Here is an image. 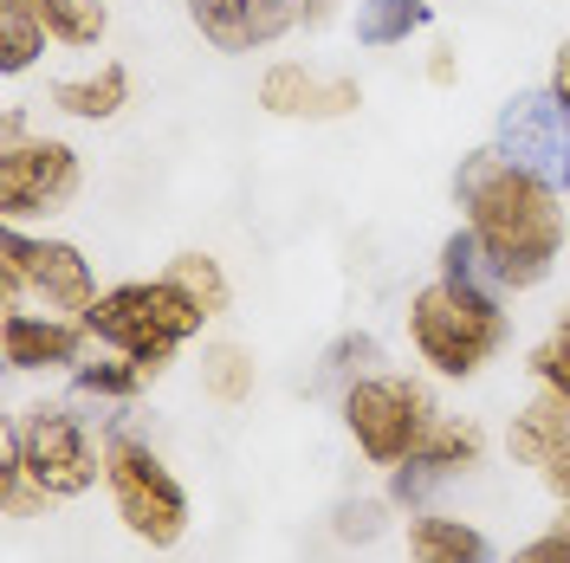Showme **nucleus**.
I'll return each mask as SVG.
<instances>
[{
    "label": "nucleus",
    "instance_id": "1",
    "mask_svg": "<svg viewBox=\"0 0 570 563\" xmlns=\"http://www.w3.org/2000/svg\"><path fill=\"white\" fill-rule=\"evenodd\" d=\"M454 208H461V227L499 266L505 292H538L558 273L564 240H570L564 188L525 176L519 162L499 156L493 142L461 156V169H454Z\"/></svg>",
    "mask_w": 570,
    "mask_h": 563
},
{
    "label": "nucleus",
    "instance_id": "2",
    "mask_svg": "<svg viewBox=\"0 0 570 563\" xmlns=\"http://www.w3.org/2000/svg\"><path fill=\"white\" fill-rule=\"evenodd\" d=\"M409 350L434 383H473L487 376L505 344H512V312L493 292H466L454 279H428L415 298H409Z\"/></svg>",
    "mask_w": 570,
    "mask_h": 563
},
{
    "label": "nucleus",
    "instance_id": "3",
    "mask_svg": "<svg viewBox=\"0 0 570 563\" xmlns=\"http://www.w3.org/2000/svg\"><path fill=\"white\" fill-rule=\"evenodd\" d=\"M130 408L105 415V498L110 518L137 537L142 551H176L195 525V498L181 486V473L163 460V447L124 422Z\"/></svg>",
    "mask_w": 570,
    "mask_h": 563
},
{
    "label": "nucleus",
    "instance_id": "4",
    "mask_svg": "<svg viewBox=\"0 0 570 563\" xmlns=\"http://www.w3.org/2000/svg\"><path fill=\"white\" fill-rule=\"evenodd\" d=\"M208 317L195 312L169 279H124V285H105L98 305L85 312V330L98 350H117V356H137L142 369L163 383L176 369V356L202 337Z\"/></svg>",
    "mask_w": 570,
    "mask_h": 563
},
{
    "label": "nucleus",
    "instance_id": "5",
    "mask_svg": "<svg viewBox=\"0 0 570 563\" xmlns=\"http://www.w3.org/2000/svg\"><path fill=\"white\" fill-rule=\"evenodd\" d=\"M7 460L52 505L105 486V441H91V415H78V402H59V395H39V402H27L13 415V427H7Z\"/></svg>",
    "mask_w": 570,
    "mask_h": 563
},
{
    "label": "nucleus",
    "instance_id": "6",
    "mask_svg": "<svg viewBox=\"0 0 570 563\" xmlns=\"http://www.w3.org/2000/svg\"><path fill=\"white\" fill-rule=\"evenodd\" d=\"M337 422H344V441L356 447L363 466L390 473L434 434L441 402H434V388L422 376L376 369V376H356L351 388H337Z\"/></svg>",
    "mask_w": 570,
    "mask_h": 563
},
{
    "label": "nucleus",
    "instance_id": "7",
    "mask_svg": "<svg viewBox=\"0 0 570 563\" xmlns=\"http://www.w3.org/2000/svg\"><path fill=\"white\" fill-rule=\"evenodd\" d=\"M98 273L91 259L71 247V240H52V234H27V227H7L0 234V312L13 305H39V312L59 317H85L98 305Z\"/></svg>",
    "mask_w": 570,
    "mask_h": 563
},
{
    "label": "nucleus",
    "instance_id": "8",
    "mask_svg": "<svg viewBox=\"0 0 570 563\" xmlns=\"http://www.w3.org/2000/svg\"><path fill=\"white\" fill-rule=\"evenodd\" d=\"M85 195V156L66 137H27L0 142V220L7 227H27V220H59Z\"/></svg>",
    "mask_w": 570,
    "mask_h": 563
},
{
    "label": "nucleus",
    "instance_id": "9",
    "mask_svg": "<svg viewBox=\"0 0 570 563\" xmlns=\"http://www.w3.org/2000/svg\"><path fill=\"white\" fill-rule=\"evenodd\" d=\"M493 149L505 156V162H519L525 176L551 181V188H564L570 195V105L551 91V85L519 91V98L499 105Z\"/></svg>",
    "mask_w": 570,
    "mask_h": 563
},
{
    "label": "nucleus",
    "instance_id": "10",
    "mask_svg": "<svg viewBox=\"0 0 570 563\" xmlns=\"http://www.w3.org/2000/svg\"><path fill=\"white\" fill-rule=\"evenodd\" d=\"M480 466H487V427L473 422V415H441L422 447L383 473V493H390L395 512H428L454 480L480 473Z\"/></svg>",
    "mask_w": 570,
    "mask_h": 563
},
{
    "label": "nucleus",
    "instance_id": "11",
    "mask_svg": "<svg viewBox=\"0 0 570 563\" xmlns=\"http://www.w3.org/2000/svg\"><path fill=\"white\" fill-rule=\"evenodd\" d=\"M356 105H363V85L351 71H318L305 59H273L259 71V110L279 124H337V117H356Z\"/></svg>",
    "mask_w": 570,
    "mask_h": 563
},
{
    "label": "nucleus",
    "instance_id": "12",
    "mask_svg": "<svg viewBox=\"0 0 570 563\" xmlns=\"http://www.w3.org/2000/svg\"><path fill=\"white\" fill-rule=\"evenodd\" d=\"M85 317H59V312H39V305H13L0 317V356L13 376H71L85 363Z\"/></svg>",
    "mask_w": 570,
    "mask_h": 563
},
{
    "label": "nucleus",
    "instance_id": "13",
    "mask_svg": "<svg viewBox=\"0 0 570 563\" xmlns=\"http://www.w3.org/2000/svg\"><path fill=\"white\" fill-rule=\"evenodd\" d=\"M181 13L220 59L273 52L298 27V0H181Z\"/></svg>",
    "mask_w": 570,
    "mask_h": 563
},
{
    "label": "nucleus",
    "instance_id": "14",
    "mask_svg": "<svg viewBox=\"0 0 570 563\" xmlns=\"http://www.w3.org/2000/svg\"><path fill=\"white\" fill-rule=\"evenodd\" d=\"M402 563H499V551L473 518L428 505V512H409L402 525Z\"/></svg>",
    "mask_w": 570,
    "mask_h": 563
},
{
    "label": "nucleus",
    "instance_id": "15",
    "mask_svg": "<svg viewBox=\"0 0 570 563\" xmlns=\"http://www.w3.org/2000/svg\"><path fill=\"white\" fill-rule=\"evenodd\" d=\"M46 105L71 117V124H117L130 110V66L124 59H105L91 71H71V78H52L46 85Z\"/></svg>",
    "mask_w": 570,
    "mask_h": 563
},
{
    "label": "nucleus",
    "instance_id": "16",
    "mask_svg": "<svg viewBox=\"0 0 570 563\" xmlns=\"http://www.w3.org/2000/svg\"><path fill=\"white\" fill-rule=\"evenodd\" d=\"M564 441H570V402L564 395H551V388H532L525 408H519L512 427H505V454H512V466L544 473L551 460L564 454Z\"/></svg>",
    "mask_w": 570,
    "mask_h": 563
},
{
    "label": "nucleus",
    "instance_id": "17",
    "mask_svg": "<svg viewBox=\"0 0 570 563\" xmlns=\"http://www.w3.org/2000/svg\"><path fill=\"white\" fill-rule=\"evenodd\" d=\"M156 383L149 369H142L137 356H117V350H105V356H85L78 369H71V402H98V408H130L142 388Z\"/></svg>",
    "mask_w": 570,
    "mask_h": 563
},
{
    "label": "nucleus",
    "instance_id": "18",
    "mask_svg": "<svg viewBox=\"0 0 570 563\" xmlns=\"http://www.w3.org/2000/svg\"><path fill=\"white\" fill-rule=\"evenodd\" d=\"M434 20V0H356L351 33L363 52H390V46H409Z\"/></svg>",
    "mask_w": 570,
    "mask_h": 563
},
{
    "label": "nucleus",
    "instance_id": "19",
    "mask_svg": "<svg viewBox=\"0 0 570 563\" xmlns=\"http://www.w3.org/2000/svg\"><path fill=\"white\" fill-rule=\"evenodd\" d=\"M253 388H259V363H253L247 344H234V337L202 344V395L214 408H247Z\"/></svg>",
    "mask_w": 570,
    "mask_h": 563
},
{
    "label": "nucleus",
    "instance_id": "20",
    "mask_svg": "<svg viewBox=\"0 0 570 563\" xmlns=\"http://www.w3.org/2000/svg\"><path fill=\"white\" fill-rule=\"evenodd\" d=\"M163 279L176 285L181 298L208 317V324H214V317H227V305H234V279L220 273V259H214V253H195V247L176 253V259L163 266Z\"/></svg>",
    "mask_w": 570,
    "mask_h": 563
},
{
    "label": "nucleus",
    "instance_id": "21",
    "mask_svg": "<svg viewBox=\"0 0 570 563\" xmlns=\"http://www.w3.org/2000/svg\"><path fill=\"white\" fill-rule=\"evenodd\" d=\"M46 46H52V33H46L33 0H0V71L27 78L46 59Z\"/></svg>",
    "mask_w": 570,
    "mask_h": 563
},
{
    "label": "nucleus",
    "instance_id": "22",
    "mask_svg": "<svg viewBox=\"0 0 570 563\" xmlns=\"http://www.w3.org/2000/svg\"><path fill=\"white\" fill-rule=\"evenodd\" d=\"M33 7H39V20H46V33H52V46H71V52H91L110 33L105 0H33Z\"/></svg>",
    "mask_w": 570,
    "mask_h": 563
},
{
    "label": "nucleus",
    "instance_id": "23",
    "mask_svg": "<svg viewBox=\"0 0 570 563\" xmlns=\"http://www.w3.org/2000/svg\"><path fill=\"white\" fill-rule=\"evenodd\" d=\"M434 279H454V285H466V292L512 298V292H505V279H499V266L487 259V247H480L466 227H454V234L441 240V253H434Z\"/></svg>",
    "mask_w": 570,
    "mask_h": 563
},
{
    "label": "nucleus",
    "instance_id": "24",
    "mask_svg": "<svg viewBox=\"0 0 570 563\" xmlns=\"http://www.w3.org/2000/svg\"><path fill=\"white\" fill-rule=\"evenodd\" d=\"M395 525V505L390 493H344L331 505V537L344 544V551H363V544H376L383 531Z\"/></svg>",
    "mask_w": 570,
    "mask_h": 563
},
{
    "label": "nucleus",
    "instance_id": "25",
    "mask_svg": "<svg viewBox=\"0 0 570 563\" xmlns=\"http://www.w3.org/2000/svg\"><path fill=\"white\" fill-rule=\"evenodd\" d=\"M525 376H532V388H551V395H564V402H570V305L551 317V330L532 344Z\"/></svg>",
    "mask_w": 570,
    "mask_h": 563
},
{
    "label": "nucleus",
    "instance_id": "26",
    "mask_svg": "<svg viewBox=\"0 0 570 563\" xmlns=\"http://www.w3.org/2000/svg\"><path fill=\"white\" fill-rule=\"evenodd\" d=\"M376 369H383V344H376L370 330H344V337L324 350V369H318V376H324L331 388H351L356 376H376Z\"/></svg>",
    "mask_w": 570,
    "mask_h": 563
},
{
    "label": "nucleus",
    "instance_id": "27",
    "mask_svg": "<svg viewBox=\"0 0 570 563\" xmlns=\"http://www.w3.org/2000/svg\"><path fill=\"white\" fill-rule=\"evenodd\" d=\"M499 563H570V544H564V531H538V537H525L512 557H499Z\"/></svg>",
    "mask_w": 570,
    "mask_h": 563
},
{
    "label": "nucleus",
    "instance_id": "28",
    "mask_svg": "<svg viewBox=\"0 0 570 563\" xmlns=\"http://www.w3.org/2000/svg\"><path fill=\"white\" fill-rule=\"evenodd\" d=\"M337 13H344V0H298V27H305V33L337 27Z\"/></svg>",
    "mask_w": 570,
    "mask_h": 563
},
{
    "label": "nucleus",
    "instance_id": "29",
    "mask_svg": "<svg viewBox=\"0 0 570 563\" xmlns=\"http://www.w3.org/2000/svg\"><path fill=\"white\" fill-rule=\"evenodd\" d=\"M538 480H544V493L558 498V505H570V441H564V454L551 460V466H544Z\"/></svg>",
    "mask_w": 570,
    "mask_h": 563
},
{
    "label": "nucleus",
    "instance_id": "30",
    "mask_svg": "<svg viewBox=\"0 0 570 563\" xmlns=\"http://www.w3.org/2000/svg\"><path fill=\"white\" fill-rule=\"evenodd\" d=\"M454 78H461V59H454V46L441 39V46L428 52V85H454Z\"/></svg>",
    "mask_w": 570,
    "mask_h": 563
},
{
    "label": "nucleus",
    "instance_id": "31",
    "mask_svg": "<svg viewBox=\"0 0 570 563\" xmlns=\"http://www.w3.org/2000/svg\"><path fill=\"white\" fill-rule=\"evenodd\" d=\"M544 85H551V91L570 105V33L558 39V52H551V78H544Z\"/></svg>",
    "mask_w": 570,
    "mask_h": 563
},
{
    "label": "nucleus",
    "instance_id": "32",
    "mask_svg": "<svg viewBox=\"0 0 570 563\" xmlns=\"http://www.w3.org/2000/svg\"><path fill=\"white\" fill-rule=\"evenodd\" d=\"M551 531H564V544H570V505H558V518H551Z\"/></svg>",
    "mask_w": 570,
    "mask_h": 563
}]
</instances>
